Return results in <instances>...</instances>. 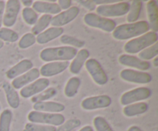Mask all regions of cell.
Wrapping results in <instances>:
<instances>
[{"mask_svg":"<svg viewBox=\"0 0 158 131\" xmlns=\"http://www.w3.org/2000/svg\"><path fill=\"white\" fill-rule=\"evenodd\" d=\"M12 113L10 109H6L0 115V131H10Z\"/></svg>","mask_w":158,"mask_h":131,"instance_id":"cell-29","label":"cell"},{"mask_svg":"<svg viewBox=\"0 0 158 131\" xmlns=\"http://www.w3.org/2000/svg\"><path fill=\"white\" fill-rule=\"evenodd\" d=\"M60 42L63 44L66 45V46H70V47H73L75 49L83 47L86 44L83 40L79 39L71 36L69 35H62L60 36Z\"/></svg>","mask_w":158,"mask_h":131,"instance_id":"cell-31","label":"cell"},{"mask_svg":"<svg viewBox=\"0 0 158 131\" xmlns=\"http://www.w3.org/2000/svg\"><path fill=\"white\" fill-rule=\"evenodd\" d=\"M158 54V43L157 42L152 46H149L147 49H143V51L138 53L139 59L143 60V61H148L150 59H154L157 56Z\"/></svg>","mask_w":158,"mask_h":131,"instance_id":"cell-30","label":"cell"},{"mask_svg":"<svg viewBox=\"0 0 158 131\" xmlns=\"http://www.w3.org/2000/svg\"><path fill=\"white\" fill-rule=\"evenodd\" d=\"M153 65H154L155 67H157L158 66V57H155V58L154 59V60H153Z\"/></svg>","mask_w":158,"mask_h":131,"instance_id":"cell-45","label":"cell"},{"mask_svg":"<svg viewBox=\"0 0 158 131\" xmlns=\"http://www.w3.org/2000/svg\"><path fill=\"white\" fill-rule=\"evenodd\" d=\"M63 32H64V30L62 27L49 28V29H46L39 35H37L36 43H38L40 45L46 44V43L61 36L63 35Z\"/></svg>","mask_w":158,"mask_h":131,"instance_id":"cell-21","label":"cell"},{"mask_svg":"<svg viewBox=\"0 0 158 131\" xmlns=\"http://www.w3.org/2000/svg\"><path fill=\"white\" fill-rule=\"evenodd\" d=\"M20 3H23V6H26V8H29L33 4V1H32V0H23V1L20 2Z\"/></svg>","mask_w":158,"mask_h":131,"instance_id":"cell-42","label":"cell"},{"mask_svg":"<svg viewBox=\"0 0 158 131\" xmlns=\"http://www.w3.org/2000/svg\"><path fill=\"white\" fill-rule=\"evenodd\" d=\"M77 2L81 5L83 7L86 8L89 11L96 10V8H97V6L93 0H78V1H77Z\"/></svg>","mask_w":158,"mask_h":131,"instance_id":"cell-38","label":"cell"},{"mask_svg":"<svg viewBox=\"0 0 158 131\" xmlns=\"http://www.w3.org/2000/svg\"><path fill=\"white\" fill-rule=\"evenodd\" d=\"M69 66V63L68 61L51 62L42 66L40 69V73L44 77L54 76L64 72Z\"/></svg>","mask_w":158,"mask_h":131,"instance_id":"cell-15","label":"cell"},{"mask_svg":"<svg viewBox=\"0 0 158 131\" xmlns=\"http://www.w3.org/2000/svg\"><path fill=\"white\" fill-rule=\"evenodd\" d=\"M27 118L30 123L53 126H60L65 122L64 116L61 113H49L35 110L29 112Z\"/></svg>","mask_w":158,"mask_h":131,"instance_id":"cell-4","label":"cell"},{"mask_svg":"<svg viewBox=\"0 0 158 131\" xmlns=\"http://www.w3.org/2000/svg\"><path fill=\"white\" fill-rule=\"evenodd\" d=\"M20 9L21 3L19 0H9L6 2L2 20V24L6 28L12 27L15 25Z\"/></svg>","mask_w":158,"mask_h":131,"instance_id":"cell-10","label":"cell"},{"mask_svg":"<svg viewBox=\"0 0 158 131\" xmlns=\"http://www.w3.org/2000/svg\"><path fill=\"white\" fill-rule=\"evenodd\" d=\"M52 18V15H47V14H44L42 15L40 18H38L36 23L32 28V33L34 35H37L46 30L48 26L50 25Z\"/></svg>","mask_w":158,"mask_h":131,"instance_id":"cell-27","label":"cell"},{"mask_svg":"<svg viewBox=\"0 0 158 131\" xmlns=\"http://www.w3.org/2000/svg\"><path fill=\"white\" fill-rule=\"evenodd\" d=\"M127 131H143L139 126H132L128 129Z\"/></svg>","mask_w":158,"mask_h":131,"instance_id":"cell-44","label":"cell"},{"mask_svg":"<svg viewBox=\"0 0 158 131\" xmlns=\"http://www.w3.org/2000/svg\"><path fill=\"white\" fill-rule=\"evenodd\" d=\"M40 69H38L37 68H32V69L25 72L20 76L12 80L11 85L15 89H22L24 86H27V85L30 84L31 83L36 80L37 79L40 78Z\"/></svg>","mask_w":158,"mask_h":131,"instance_id":"cell-16","label":"cell"},{"mask_svg":"<svg viewBox=\"0 0 158 131\" xmlns=\"http://www.w3.org/2000/svg\"><path fill=\"white\" fill-rule=\"evenodd\" d=\"M56 89L53 87L47 88L44 91L41 92L40 93L34 96L31 98V101L33 103H40V102H45L48 101V100L52 98L56 95Z\"/></svg>","mask_w":158,"mask_h":131,"instance_id":"cell-28","label":"cell"},{"mask_svg":"<svg viewBox=\"0 0 158 131\" xmlns=\"http://www.w3.org/2000/svg\"><path fill=\"white\" fill-rule=\"evenodd\" d=\"M143 2L140 0H134L130 6V10L127 16V21L129 23L137 22L141 13Z\"/></svg>","mask_w":158,"mask_h":131,"instance_id":"cell-25","label":"cell"},{"mask_svg":"<svg viewBox=\"0 0 158 131\" xmlns=\"http://www.w3.org/2000/svg\"><path fill=\"white\" fill-rule=\"evenodd\" d=\"M152 95V90L150 88L142 86L125 92L120 98V103L123 106L136 103L142 100H148Z\"/></svg>","mask_w":158,"mask_h":131,"instance_id":"cell-7","label":"cell"},{"mask_svg":"<svg viewBox=\"0 0 158 131\" xmlns=\"http://www.w3.org/2000/svg\"><path fill=\"white\" fill-rule=\"evenodd\" d=\"M147 13H148V24L150 29L153 32L158 31V7L157 2L154 0L148 1L147 3Z\"/></svg>","mask_w":158,"mask_h":131,"instance_id":"cell-22","label":"cell"},{"mask_svg":"<svg viewBox=\"0 0 158 131\" xmlns=\"http://www.w3.org/2000/svg\"><path fill=\"white\" fill-rule=\"evenodd\" d=\"M84 23L89 27L96 28L106 32H111L117 27V23L111 18H105L93 12L84 15Z\"/></svg>","mask_w":158,"mask_h":131,"instance_id":"cell-6","label":"cell"},{"mask_svg":"<svg viewBox=\"0 0 158 131\" xmlns=\"http://www.w3.org/2000/svg\"><path fill=\"white\" fill-rule=\"evenodd\" d=\"M33 109L35 111L49 113H60L66 109V106L62 103L53 101H45L35 103L33 104Z\"/></svg>","mask_w":158,"mask_h":131,"instance_id":"cell-20","label":"cell"},{"mask_svg":"<svg viewBox=\"0 0 158 131\" xmlns=\"http://www.w3.org/2000/svg\"><path fill=\"white\" fill-rule=\"evenodd\" d=\"M120 76L124 81L137 84H147L151 83L153 80L152 76L148 72L131 69H123L120 72Z\"/></svg>","mask_w":158,"mask_h":131,"instance_id":"cell-9","label":"cell"},{"mask_svg":"<svg viewBox=\"0 0 158 131\" xmlns=\"http://www.w3.org/2000/svg\"><path fill=\"white\" fill-rule=\"evenodd\" d=\"M81 125V121L79 119H69L66 120L56 129V131H72Z\"/></svg>","mask_w":158,"mask_h":131,"instance_id":"cell-37","label":"cell"},{"mask_svg":"<svg viewBox=\"0 0 158 131\" xmlns=\"http://www.w3.org/2000/svg\"><path fill=\"white\" fill-rule=\"evenodd\" d=\"M2 88L6 93L7 103L12 109H17L20 104V98L16 89L12 87V85L9 83H4Z\"/></svg>","mask_w":158,"mask_h":131,"instance_id":"cell-24","label":"cell"},{"mask_svg":"<svg viewBox=\"0 0 158 131\" xmlns=\"http://www.w3.org/2000/svg\"><path fill=\"white\" fill-rule=\"evenodd\" d=\"M148 109L149 106L148 103L140 102V103H136L125 106L123 109V113L126 117H134L145 113Z\"/></svg>","mask_w":158,"mask_h":131,"instance_id":"cell-23","label":"cell"},{"mask_svg":"<svg viewBox=\"0 0 158 131\" xmlns=\"http://www.w3.org/2000/svg\"><path fill=\"white\" fill-rule=\"evenodd\" d=\"M80 12V8L77 6H72L67 10L60 12L52 17L50 24L52 25V27H62L73 21L78 16Z\"/></svg>","mask_w":158,"mask_h":131,"instance_id":"cell-13","label":"cell"},{"mask_svg":"<svg viewBox=\"0 0 158 131\" xmlns=\"http://www.w3.org/2000/svg\"><path fill=\"white\" fill-rule=\"evenodd\" d=\"M128 2H119L110 5L98 6L96 8L97 15L110 18V17H120L127 15L130 10Z\"/></svg>","mask_w":158,"mask_h":131,"instance_id":"cell-5","label":"cell"},{"mask_svg":"<svg viewBox=\"0 0 158 131\" xmlns=\"http://www.w3.org/2000/svg\"><path fill=\"white\" fill-rule=\"evenodd\" d=\"M150 26L148 22H136L134 23H127L117 26L113 31L112 35L115 39L128 40L134 37H138L149 32Z\"/></svg>","mask_w":158,"mask_h":131,"instance_id":"cell-1","label":"cell"},{"mask_svg":"<svg viewBox=\"0 0 158 131\" xmlns=\"http://www.w3.org/2000/svg\"><path fill=\"white\" fill-rule=\"evenodd\" d=\"M19 34L12 29L9 28L3 27L0 29V40L2 41L9 42V43H15L18 41Z\"/></svg>","mask_w":158,"mask_h":131,"instance_id":"cell-32","label":"cell"},{"mask_svg":"<svg viewBox=\"0 0 158 131\" xmlns=\"http://www.w3.org/2000/svg\"><path fill=\"white\" fill-rule=\"evenodd\" d=\"M33 67V63L30 59H25L22 61L19 62L17 64L12 66L11 69L6 72V77L9 80H14L17 77L20 76L21 75L24 74L25 72H28Z\"/></svg>","mask_w":158,"mask_h":131,"instance_id":"cell-17","label":"cell"},{"mask_svg":"<svg viewBox=\"0 0 158 131\" xmlns=\"http://www.w3.org/2000/svg\"><path fill=\"white\" fill-rule=\"evenodd\" d=\"M95 5H99V6H103V5H110L114 4V3L119 2L118 0H93Z\"/></svg>","mask_w":158,"mask_h":131,"instance_id":"cell-40","label":"cell"},{"mask_svg":"<svg viewBox=\"0 0 158 131\" xmlns=\"http://www.w3.org/2000/svg\"><path fill=\"white\" fill-rule=\"evenodd\" d=\"M90 53L86 49H81L78 51L76 56L73 59L72 63L69 64V71L71 73L77 75L80 72L86 60L89 59Z\"/></svg>","mask_w":158,"mask_h":131,"instance_id":"cell-19","label":"cell"},{"mask_svg":"<svg viewBox=\"0 0 158 131\" xmlns=\"http://www.w3.org/2000/svg\"><path fill=\"white\" fill-rule=\"evenodd\" d=\"M112 100L108 95H99L87 97L81 102V107L85 110H95L109 107Z\"/></svg>","mask_w":158,"mask_h":131,"instance_id":"cell-11","label":"cell"},{"mask_svg":"<svg viewBox=\"0 0 158 131\" xmlns=\"http://www.w3.org/2000/svg\"><path fill=\"white\" fill-rule=\"evenodd\" d=\"M4 46V42H2V40H0V49Z\"/></svg>","mask_w":158,"mask_h":131,"instance_id":"cell-46","label":"cell"},{"mask_svg":"<svg viewBox=\"0 0 158 131\" xmlns=\"http://www.w3.org/2000/svg\"><path fill=\"white\" fill-rule=\"evenodd\" d=\"M49 86V80L47 78H39L30 84L24 86L20 90V96L23 98H32L47 89Z\"/></svg>","mask_w":158,"mask_h":131,"instance_id":"cell-12","label":"cell"},{"mask_svg":"<svg viewBox=\"0 0 158 131\" xmlns=\"http://www.w3.org/2000/svg\"><path fill=\"white\" fill-rule=\"evenodd\" d=\"M85 67L88 71L93 80L99 86H103L109 81V78L102 67L101 64L96 59H88L85 63Z\"/></svg>","mask_w":158,"mask_h":131,"instance_id":"cell-8","label":"cell"},{"mask_svg":"<svg viewBox=\"0 0 158 131\" xmlns=\"http://www.w3.org/2000/svg\"><path fill=\"white\" fill-rule=\"evenodd\" d=\"M5 6H6V3L2 0H0V29L2 28V20H3V15H4L5 12Z\"/></svg>","mask_w":158,"mask_h":131,"instance_id":"cell-41","label":"cell"},{"mask_svg":"<svg viewBox=\"0 0 158 131\" xmlns=\"http://www.w3.org/2000/svg\"><path fill=\"white\" fill-rule=\"evenodd\" d=\"M32 9L35 12L47 14V15H57L61 12L60 6L56 2H49L48 1H35L32 4Z\"/></svg>","mask_w":158,"mask_h":131,"instance_id":"cell-18","label":"cell"},{"mask_svg":"<svg viewBox=\"0 0 158 131\" xmlns=\"http://www.w3.org/2000/svg\"><path fill=\"white\" fill-rule=\"evenodd\" d=\"M23 18L25 23L29 26H34L38 20V14L32 9V8H26L23 9Z\"/></svg>","mask_w":158,"mask_h":131,"instance_id":"cell-33","label":"cell"},{"mask_svg":"<svg viewBox=\"0 0 158 131\" xmlns=\"http://www.w3.org/2000/svg\"><path fill=\"white\" fill-rule=\"evenodd\" d=\"M157 32L151 31V32H147L143 35L128 41L124 45L123 49L127 53H129V55L130 54L139 53L143 49H147L149 46L157 43Z\"/></svg>","mask_w":158,"mask_h":131,"instance_id":"cell-3","label":"cell"},{"mask_svg":"<svg viewBox=\"0 0 158 131\" xmlns=\"http://www.w3.org/2000/svg\"><path fill=\"white\" fill-rule=\"evenodd\" d=\"M119 63L123 66L135 68L141 71H147L151 69V64L148 61H143L138 57L129 54H123L118 59Z\"/></svg>","mask_w":158,"mask_h":131,"instance_id":"cell-14","label":"cell"},{"mask_svg":"<svg viewBox=\"0 0 158 131\" xmlns=\"http://www.w3.org/2000/svg\"><path fill=\"white\" fill-rule=\"evenodd\" d=\"M57 4L60 6L61 10L62 9L63 10H67L69 8L72 7V1L71 0H59Z\"/></svg>","mask_w":158,"mask_h":131,"instance_id":"cell-39","label":"cell"},{"mask_svg":"<svg viewBox=\"0 0 158 131\" xmlns=\"http://www.w3.org/2000/svg\"><path fill=\"white\" fill-rule=\"evenodd\" d=\"M26 131H56V127L49 125L28 123L25 126Z\"/></svg>","mask_w":158,"mask_h":131,"instance_id":"cell-35","label":"cell"},{"mask_svg":"<svg viewBox=\"0 0 158 131\" xmlns=\"http://www.w3.org/2000/svg\"><path fill=\"white\" fill-rule=\"evenodd\" d=\"M94 125L97 131H114L109 123L103 117H96L94 120Z\"/></svg>","mask_w":158,"mask_h":131,"instance_id":"cell-36","label":"cell"},{"mask_svg":"<svg viewBox=\"0 0 158 131\" xmlns=\"http://www.w3.org/2000/svg\"><path fill=\"white\" fill-rule=\"evenodd\" d=\"M81 81L77 76H73L69 79L66 83L64 89V94L68 98H73L77 94Z\"/></svg>","mask_w":158,"mask_h":131,"instance_id":"cell-26","label":"cell"},{"mask_svg":"<svg viewBox=\"0 0 158 131\" xmlns=\"http://www.w3.org/2000/svg\"><path fill=\"white\" fill-rule=\"evenodd\" d=\"M79 131H94V128H93L92 126L87 125V126H83V127H82Z\"/></svg>","mask_w":158,"mask_h":131,"instance_id":"cell-43","label":"cell"},{"mask_svg":"<svg viewBox=\"0 0 158 131\" xmlns=\"http://www.w3.org/2000/svg\"><path fill=\"white\" fill-rule=\"evenodd\" d=\"M77 49L70 46H60L49 47L43 49L40 54V57L43 61L46 63L51 62H64L73 59L77 55Z\"/></svg>","mask_w":158,"mask_h":131,"instance_id":"cell-2","label":"cell"},{"mask_svg":"<svg viewBox=\"0 0 158 131\" xmlns=\"http://www.w3.org/2000/svg\"><path fill=\"white\" fill-rule=\"evenodd\" d=\"M0 109H1V106H0Z\"/></svg>","mask_w":158,"mask_h":131,"instance_id":"cell-47","label":"cell"},{"mask_svg":"<svg viewBox=\"0 0 158 131\" xmlns=\"http://www.w3.org/2000/svg\"><path fill=\"white\" fill-rule=\"evenodd\" d=\"M36 43V37L32 32H27L19 41V46L23 49H28Z\"/></svg>","mask_w":158,"mask_h":131,"instance_id":"cell-34","label":"cell"}]
</instances>
